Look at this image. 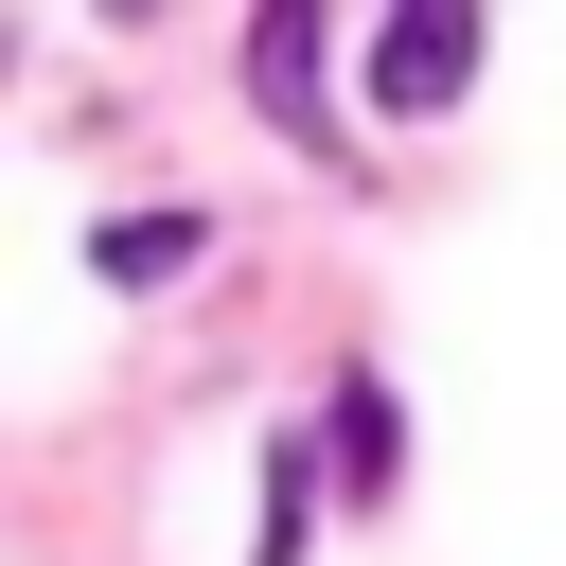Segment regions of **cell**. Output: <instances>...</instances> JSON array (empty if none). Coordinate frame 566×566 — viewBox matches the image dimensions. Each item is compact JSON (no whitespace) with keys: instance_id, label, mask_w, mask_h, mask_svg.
<instances>
[{"instance_id":"6da1fadb","label":"cell","mask_w":566,"mask_h":566,"mask_svg":"<svg viewBox=\"0 0 566 566\" xmlns=\"http://www.w3.org/2000/svg\"><path fill=\"white\" fill-rule=\"evenodd\" d=\"M460 88H478V18H460V0H407V18H371V106H389V124H442Z\"/></svg>"},{"instance_id":"7a4b0ae2","label":"cell","mask_w":566,"mask_h":566,"mask_svg":"<svg viewBox=\"0 0 566 566\" xmlns=\"http://www.w3.org/2000/svg\"><path fill=\"white\" fill-rule=\"evenodd\" d=\"M318 460H336L354 495H389V478H407V424H389V389H371V371H354V389L318 407Z\"/></svg>"},{"instance_id":"3957f363","label":"cell","mask_w":566,"mask_h":566,"mask_svg":"<svg viewBox=\"0 0 566 566\" xmlns=\"http://www.w3.org/2000/svg\"><path fill=\"white\" fill-rule=\"evenodd\" d=\"M248 88H265L283 124H318V18H301V0H283L265 35H248Z\"/></svg>"},{"instance_id":"277c9868","label":"cell","mask_w":566,"mask_h":566,"mask_svg":"<svg viewBox=\"0 0 566 566\" xmlns=\"http://www.w3.org/2000/svg\"><path fill=\"white\" fill-rule=\"evenodd\" d=\"M88 265H106V283L142 301V283H177V265H195V212H124V230H106Z\"/></svg>"}]
</instances>
